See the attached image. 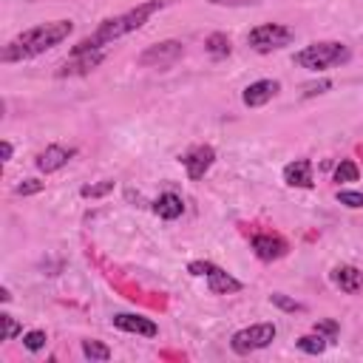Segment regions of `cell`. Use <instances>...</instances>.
Instances as JSON below:
<instances>
[{
    "instance_id": "obj_1",
    "label": "cell",
    "mask_w": 363,
    "mask_h": 363,
    "mask_svg": "<svg viewBox=\"0 0 363 363\" xmlns=\"http://www.w3.org/2000/svg\"><path fill=\"white\" fill-rule=\"evenodd\" d=\"M164 3L162 0H145V3H139L136 9H128V11H122V14H116V17H108V20H102L85 40H79L74 48H71V54H82V51H96V48H105V45H111L113 40H119V37H125V34H130V31H136V28H142L159 9H162Z\"/></svg>"
},
{
    "instance_id": "obj_2",
    "label": "cell",
    "mask_w": 363,
    "mask_h": 363,
    "mask_svg": "<svg viewBox=\"0 0 363 363\" xmlns=\"http://www.w3.org/2000/svg\"><path fill=\"white\" fill-rule=\"evenodd\" d=\"M71 31H74V23L71 20H51V23H40L34 28H26L23 34H17L11 43L3 45L0 60L3 62H23V60L40 57L48 48H54L62 40H68Z\"/></svg>"
},
{
    "instance_id": "obj_3",
    "label": "cell",
    "mask_w": 363,
    "mask_h": 363,
    "mask_svg": "<svg viewBox=\"0 0 363 363\" xmlns=\"http://www.w3.org/2000/svg\"><path fill=\"white\" fill-rule=\"evenodd\" d=\"M295 65L306 68V71H326V68H337L346 65L352 60L349 45L337 43V40H326V43H309L301 51H295Z\"/></svg>"
},
{
    "instance_id": "obj_4",
    "label": "cell",
    "mask_w": 363,
    "mask_h": 363,
    "mask_svg": "<svg viewBox=\"0 0 363 363\" xmlns=\"http://www.w3.org/2000/svg\"><path fill=\"white\" fill-rule=\"evenodd\" d=\"M292 37H295L292 28H286V26H281V23H261V26L250 28L247 43H250L252 51H258V54H269V51H278V48L289 45Z\"/></svg>"
},
{
    "instance_id": "obj_5",
    "label": "cell",
    "mask_w": 363,
    "mask_h": 363,
    "mask_svg": "<svg viewBox=\"0 0 363 363\" xmlns=\"http://www.w3.org/2000/svg\"><path fill=\"white\" fill-rule=\"evenodd\" d=\"M278 329L275 323H252V326H244L238 329L233 337H230V349L235 354H252L258 349H267L272 340H275Z\"/></svg>"
},
{
    "instance_id": "obj_6",
    "label": "cell",
    "mask_w": 363,
    "mask_h": 363,
    "mask_svg": "<svg viewBox=\"0 0 363 363\" xmlns=\"http://www.w3.org/2000/svg\"><path fill=\"white\" fill-rule=\"evenodd\" d=\"M182 54H184V43H182V40H162V43H156V45H147V48L136 57V62H139L142 68H167V65H173Z\"/></svg>"
},
{
    "instance_id": "obj_7",
    "label": "cell",
    "mask_w": 363,
    "mask_h": 363,
    "mask_svg": "<svg viewBox=\"0 0 363 363\" xmlns=\"http://www.w3.org/2000/svg\"><path fill=\"white\" fill-rule=\"evenodd\" d=\"M213 162H216V150L210 145H196L182 156V164H184V170L193 182L204 179V173L213 167Z\"/></svg>"
},
{
    "instance_id": "obj_8",
    "label": "cell",
    "mask_w": 363,
    "mask_h": 363,
    "mask_svg": "<svg viewBox=\"0 0 363 363\" xmlns=\"http://www.w3.org/2000/svg\"><path fill=\"white\" fill-rule=\"evenodd\" d=\"M250 244H252V252H255L261 261H278V258H284V255L289 252L286 238L278 235V233H258V235H252Z\"/></svg>"
},
{
    "instance_id": "obj_9",
    "label": "cell",
    "mask_w": 363,
    "mask_h": 363,
    "mask_svg": "<svg viewBox=\"0 0 363 363\" xmlns=\"http://www.w3.org/2000/svg\"><path fill=\"white\" fill-rule=\"evenodd\" d=\"M102 60H105V51H102V48H96V51H82V54H71V57L57 68V77H79V74H88V71H94Z\"/></svg>"
},
{
    "instance_id": "obj_10",
    "label": "cell",
    "mask_w": 363,
    "mask_h": 363,
    "mask_svg": "<svg viewBox=\"0 0 363 363\" xmlns=\"http://www.w3.org/2000/svg\"><path fill=\"white\" fill-rule=\"evenodd\" d=\"M74 156H77V147H65V145H48L45 150H40V153H37L34 164H37V170H40V173H54V170L65 167V164H68Z\"/></svg>"
},
{
    "instance_id": "obj_11",
    "label": "cell",
    "mask_w": 363,
    "mask_h": 363,
    "mask_svg": "<svg viewBox=\"0 0 363 363\" xmlns=\"http://www.w3.org/2000/svg\"><path fill=\"white\" fill-rule=\"evenodd\" d=\"M111 323L122 332H133V335H142V337H156L159 335V326L150 318H142V315H133V312H116L111 318Z\"/></svg>"
},
{
    "instance_id": "obj_12",
    "label": "cell",
    "mask_w": 363,
    "mask_h": 363,
    "mask_svg": "<svg viewBox=\"0 0 363 363\" xmlns=\"http://www.w3.org/2000/svg\"><path fill=\"white\" fill-rule=\"evenodd\" d=\"M278 91H281V82H278V79H258V82H250V85L244 88L241 102H244L247 108H261V105H267Z\"/></svg>"
},
{
    "instance_id": "obj_13",
    "label": "cell",
    "mask_w": 363,
    "mask_h": 363,
    "mask_svg": "<svg viewBox=\"0 0 363 363\" xmlns=\"http://www.w3.org/2000/svg\"><path fill=\"white\" fill-rule=\"evenodd\" d=\"M329 278H332V284H335L340 292H346V295H354V292L363 289V272H360L357 267H352V264L335 267V269L329 272Z\"/></svg>"
},
{
    "instance_id": "obj_14",
    "label": "cell",
    "mask_w": 363,
    "mask_h": 363,
    "mask_svg": "<svg viewBox=\"0 0 363 363\" xmlns=\"http://www.w3.org/2000/svg\"><path fill=\"white\" fill-rule=\"evenodd\" d=\"M284 182L289 187H312V162L309 159H295L284 167Z\"/></svg>"
},
{
    "instance_id": "obj_15",
    "label": "cell",
    "mask_w": 363,
    "mask_h": 363,
    "mask_svg": "<svg viewBox=\"0 0 363 363\" xmlns=\"http://www.w3.org/2000/svg\"><path fill=\"white\" fill-rule=\"evenodd\" d=\"M207 286H210L213 295H233V292H241L244 284L238 278H233L230 272H224L221 267H213L210 275H207Z\"/></svg>"
},
{
    "instance_id": "obj_16",
    "label": "cell",
    "mask_w": 363,
    "mask_h": 363,
    "mask_svg": "<svg viewBox=\"0 0 363 363\" xmlns=\"http://www.w3.org/2000/svg\"><path fill=\"white\" fill-rule=\"evenodd\" d=\"M182 210H184V201H182V196H176V193H162V196L153 201V213H156L159 218H164V221L179 218Z\"/></svg>"
},
{
    "instance_id": "obj_17",
    "label": "cell",
    "mask_w": 363,
    "mask_h": 363,
    "mask_svg": "<svg viewBox=\"0 0 363 363\" xmlns=\"http://www.w3.org/2000/svg\"><path fill=\"white\" fill-rule=\"evenodd\" d=\"M204 48H207V54H210V57L221 60V57H227V54L233 51V43H230V37H227V34L213 31V34L204 40Z\"/></svg>"
},
{
    "instance_id": "obj_18",
    "label": "cell",
    "mask_w": 363,
    "mask_h": 363,
    "mask_svg": "<svg viewBox=\"0 0 363 363\" xmlns=\"http://www.w3.org/2000/svg\"><path fill=\"white\" fill-rule=\"evenodd\" d=\"M295 346H298L301 352H306V354H320V352L329 346V340H326L320 332H312V335H301V337L295 340Z\"/></svg>"
},
{
    "instance_id": "obj_19",
    "label": "cell",
    "mask_w": 363,
    "mask_h": 363,
    "mask_svg": "<svg viewBox=\"0 0 363 363\" xmlns=\"http://www.w3.org/2000/svg\"><path fill=\"white\" fill-rule=\"evenodd\" d=\"M357 179H360L357 164L352 159H340V164L335 167V182L340 184V182H357Z\"/></svg>"
},
{
    "instance_id": "obj_20",
    "label": "cell",
    "mask_w": 363,
    "mask_h": 363,
    "mask_svg": "<svg viewBox=\"0 0 363 363\" xmlns=\"http://www.w3.org/2000/svg\"><path fill=\"white\" fill-rule=\"evenodd\" d=\"M82 354L88 360H111V349L99 340H82Z\"/></svg>"
},
{
    "instance_id": "obj_21",
    "label": "cell",
    "mask_w": 363,
    "mask_h": 363,
    "mask_svg": "<svg viewBox=\"0 0 363 363\" xmlns=\"http://www.w3.org/2000/svg\"><path fill=\"white\" fill-rule=\"evenodd\" d=\"M113 190V182L111 179H102V182H96V184H85L82 190H79V196L82 199H102V196H108Z\"/></svg>"
},
{
    "instance_id": "obj_22",
    "label": "cell",
    "mask_w": 363,
    "mask_h": 363,
    "mask_svg": "<svg viewBox=\"0 0 363 363\" xmlns=\"http://www.w3.org/2000/svg\"><path fill=\"white\" fill-rule=\"evenodd\" d=\"M269 301H272V306H278V309H284V312H303V303H298V301L286 298L284 292H272V295H269Z\"/></svg>"
},
{
    "instance_id": "obj_23",
    "label": "cell",
    "mask_w": 363,
    "mask_h": 363,
    "mask_svg": "<svg viewBox=\"0 0 363 363\" xmlns=\"http://www.w3.org/2000/svg\"><path fill=\"white\" fill-rule=\"evenodd\" d=\"M45 340H48V337H45L43 329H31V332L23 335V346H26L28 352H40V349L45 346Z\"/></svg>"
},
{
    "instance_id": "obj_24",
    "label": "cell",
    "mask_w": 363,
    "mask_h": 363,
    "mask_svg": "<svg viewBox=\"0 0 363 363\" xmlns=\"http://www.w3.org/2000/svg\"><path fill=\"white\" fill-rule=\"evenodd\" d=\"M337 201L349 210H360L363 207V193L360 190H337Z\"/></svg>"
},
{
    "instance_id": "obj_25",
    "label": "cell",
    "mask_w": 363,
    "mask_h": 363,
    "mask_svg": "<svg viewBox=\"0 0 363 363\" xmlns=\"http://www.w3.org/2000/svg\"><path fill=\"white\" fill-rule=\"evenodd\" d=\"M0 323H3V340H14V337L23 332V329H20V323H17L9 312H3V315H0Z\"/></svg>"
},
{
    "instance_id": "obj_26",
    "label": "cell",
    "mask_w": 363,
    "mask_h": 363,
    "mask_svg": "<svg viewBox=\"0 0 363 363\" xmlns=\"http://www.w3.org/2000/svg\"><path fill=\"white\" fill-rule=\"evenodd\" d=\"M45 187V182H40V179H23L17 187H14V193L17 196H34V193H40Z\"/></svg>"
},
{
    "instance_id": "obj_27",
    "label": "cell",
    "mask_w": 363,
    "mask_h": 363,
    "mask_svg": "<svg viewBox=\"0 0 363 363\" xmlns=\"http://www.w3.org/2000/svg\"><path fill=\"white\" fill-rule=\"evenodd\" d=\"M315 332H320V335H323V337H326V340L332 343V340L337 337V332H340V326H337L335 320H318V323H315Z\"/></svg>"
},
{
    "instance_id": "obj_28",
    "label": "cell",
    "mask_w": 363,
    "mask_h": 363,
    "mask_svg": "<svg viewBox=\"0 0 363 363\" xmlns=\"http://www.w3.org/2000/svg\"><path fill=\"white\" fill-rule=\"evenodd\" d=\"M332 88V82L329 79H320V82H309V85H303V96L309 99V96H315V94H323V91H329Z\"/></svg>"
},
{
    "instance_id": "obj_29",
    "label": "cell",
    "mask_w": 363,
    "mask_h": 363,
    "mask_svg": "<svg viewBox=\"0 0 363 363\" xmlns=\"http://www.w3.org/2000/svg\"><path fill=\"white\" fill-rule=\"evenodd\" d=\"M213 267H216V264H210V261H190V264H187V272H190V275H210Z\"/></svg>"
},
{
    "instance_id": "obj_30",
    "label": "cell",
    "mask_w": 363,
    "mask_h": 363,
    "mask_svg": "<svg viewBox=\"0 0 363 363\" xmlns=\"http://www.w3.org/2000/svg\"><path fill=\"white\" fill-rule=\"evenodd\" d=\"M213 6H230V9H238V6H258L264 0H207Z\"/></svg>"
},
{
    "instance_id": "obj_31",
    "label": "cell",
    "mask_w": 363,
    "mask_h": 363,
    "mask_svg": "<svg viewBox=\"0 0 363 363\" xmlns=\"http://www.w3.org/2000/svg\"><path fill=\"white\" fill-rule=\"evenodd\" d=\"M0 147H3V162H9V159H11V153H14L11 142H9V139H3V142H0Z\"/></svg>"
},
{
    "instance_id": "obj_32",
    "label": "cell",
    "mask_w": 363,
    "mask_h": 363,
    "mask_svg": "<svg viewBox=\"0 0 363 363\" xmlns=\"http://www.w3.org/2000/svg\"><path fill=\"white\" fill-rule=\"evenodd\" d=\"M0 301H3V303H6V301H11V292H9V289H6V286H3V289H0Z\"/></svg>"
}]
</instances>
